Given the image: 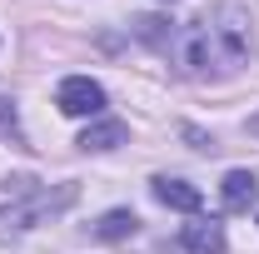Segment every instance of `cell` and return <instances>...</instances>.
<instances>
[{
  "instance_id": "9",
  "label": "cell",
  "mask_w": 259,
  "mask_h": 254,
  "mask_svg": "<svg viewBox=\"0 0 259 254\" xmlns=\"http://www.w3.org/2000/svg\"><path fill=\"white\" fill-rule=\"evenodd\" d=\"M135 215H130V209H110V215H105V220L95 224V234L100 239H130V234H135Z\"/></svg>"
},
{
  "instance_id": "7",
  "label": "cell",
  "mask_w": 259,
  "mask_h": 254,
  "mask_svg": "<svg viewBox=\"0 0 259 254\" xmlns=\"http://www.w3.org/2000/svg\"><path fill=\"white\" fill-rule=\"evenodd\" d=\"M125 135L130 130L120 120H100V125H90L80 135V150H115V145H125Z\"/></svg>"
},
{
  "instance_id": "11",
  "label": "cell",
  "mask_w": 259,
  "mask_h": 254,
  "mask_svg": "<svg viewBox=\"0 0 259 254\" xmlns=\"http://www.w3.org/2000/svg\"><path fill=\"white\" fill-rule=\"evenodd\" d=\"M249 135H254V140H259V115H249Z\"/></svg>"
},
{
  "instance_id": "10",
  "label": "cell",
  "mask_w": 259,
  "mask_h": 254,
  "mask_svg": "<svg viewBox=\"0 0 259 254\" xmlns=\"http://www.w3.org/2000/svg\"><path fill=\"white\" fill-rule=\"evenodd\" d=\"M0 130H10V135H20V130H15V105H10V100H0Z\"/></svg>"
},
{
  "instance_id": "2",
  "label": "cell",
  "mask_w": 259,
  "mask_h": 254,
  "mask_svg": "<svg viewBox=\"0 0 259 254\" xmlns=\"http://www.w3.org/2000/svg\"><path fill=\"white\" fill-rule=\"evenodd\" d=\"M75 199V190L65 185V190H55V194H40V199H30V204H15V209H0V249L20 234V229H30L40 215H55V209H65Z\"/></svg>"
},
{
  "instance_id": "8",
  "label": "cell",
  "mask_w": 259,
  "mask_h": 254,
  "mask_svg": "<svg viewBox=\"0 0 259 254\" xmlns=\"http://www.w3.org/2000/svg\"><path fill=\"white\" fill-rule=\"evenodd\" d=\"M130 30L140 35V40H150L155 50H169L175 45V30H169V20H160V15H140V20H130Z\"/></svg>"
},
{
  "instance_id": "4",
  "label": "cell",
  "mask_w": 259,
  "mask_h": 254,
  "mask_svg": "<svg viewBox=\"0 0 259 254\" xmlns=\"http://www.w3.org/2000/svg\"><path fill=\"white\" fill-rule=\"evenodd\" d=\"M155 199L169 204V209H180V215H199L204 209V194L194 190V185H185V180H169V175L155 180Z\"/></svg>"
},
{
  "instance_id": "1",
  "label": "cell",
  "mask_w": 259,
  "mask_h": 254,
  "mask_svg": "<svg viewBox=\"0 0 259 254\" xmlns=\"http://www.w3.org/2000/svg\"><path fill=\"white\" fill-rule=\"evenodd\" d=\"M249 45H254V20L244 5H214L204 10L199 20H190L185 30L175 35V60L185 75L194 80H225L239 65L249 60Z\"/></svg>"
},
{
  "instance_id": "3",
  "label": "cell",
  "mask_w": 259,
  "mask_h": 254,
  "mask_svg": "<svg viewBox=\"0 0 259 254\" xmlns=\"http://www.w3.org/2000/svg\"><path fill=\"white\" fill-rule=\"evenodd\" d=\"M55 105H60V115H100L105 110V90H100L90 75H70L60 90H55Z\"/></svg>"
},
{
  "instance_id": "5",
  "label": "cell",
  "mask_w": 259,
  "mask_h": 254,
  "mask_svg": "<svg viewBox=\"0 0 259 254\" xmlns=\"http://www.w3.org/2000/svg\"><path fill=\"white\" fill-rule=\"evenodd\" d=\"M180 244L190 254H225V229H220V220H194V224H185Z\"/></svg>"
},
{
  "instance_id": "12",
  "label": "cell",
  "mask_w": 259,
  "mask_h": 254,
  "mask_svg": "<svg viewBox=\"0 0 259 254\" xmlns=\"http://www.w3.org/2000/svg\"><path fill=\"white\" fill-rule=\"evenodd\" d=\"M164 5H169V0H164Z\"/></svg>"
},
{
  "instance_id": "6",
  "label": "cell",
  "mask_w": 259,
  "mask_h": 254,
  "mask_svg": "<svg viewBox=\"0 0 259 254\" xmlns=\"http://www.w3.org/2000/svg\"><path fill=\"white\" fill-rule=\"evenodd\" d=\"M254 204H259V180L249 170H229L225 175V209L244 215V209H254Z\"/></svg>"
}]
</instances>
